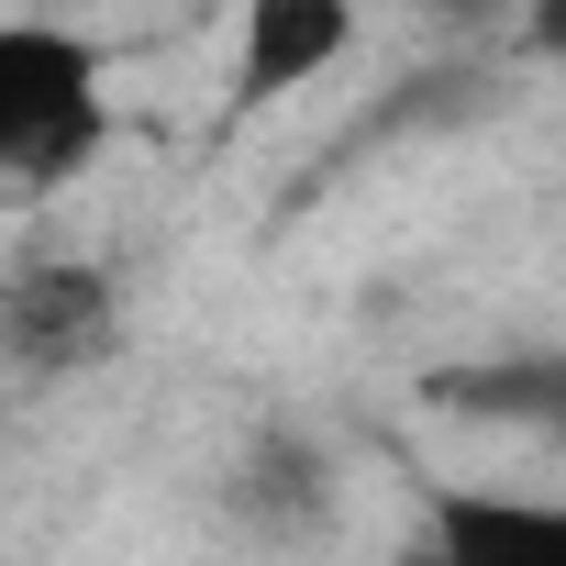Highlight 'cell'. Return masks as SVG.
<instances>
[{"mask_svg": "<svg viewBox=\"0 0 566 566\" xmlns=\"http://www.w3.org/2000/svg\"><path fill=\"white\" fill-rule=\"evenodd\" d=\"M112 145V90H101V45L56 34V23H0V178L56 189Z\"/></svg>", "mask_w": 566, "mask_h": 566, "instance_id": "6da1fadb", "label": "cell"}, {"mask_svg": "<svg viewBox=\"0 0 566 566\" xmlns=\"http://www.w3.org/2000/svg\"><path fill=\"white\" fill-rule=\"evenodd\" d=\"M123 334V301L101 266H34L0 290V356L34 367V378H67V367H101Z\"/></svg>", "mask_w": 566, "mask_h": 566, "instance_id": "7a4b0ae2", "label": "cell"}, {"mask_svg": "<svg viewBox=\"0 0 566 566\" xmlns=\"http://www.w3.org/2000/svg\"><path fill=\"white\" fill-rule=\"evenodd\" d=\"M356 45V0H244V34H233V101L266 112L312 90L334 56Z\"/></svg>", "mask_w": 566, "mask_h": 566, "instance_id": "3957f363", "label": "cell"}, {"mask_svg": "<svg viewBox=\"0 0 566 566\" xmlns=\"http://www.w3.org/2000/svg\"><path fill=\"white\" fill-rule=\"evenodd\" d=\"M422 566H566V500H511V489H444Z\"/></svg>", "mask_w": 566, "mask_h": 566, "instance_id": "277c9868", "label": "cell"}, {"mask_svg": "<svg viewBox=\"0 0 566 566\" xmlns=\"http://www.w3.org/2000/svg\"><path fill=\"white\" fill-rule=\"evenodd\" d=\"M500 101H511V78H500L489 56H422V67H411V78H400V90L356 123V145H389V134H422V145H433V134L489 123Z\"/></svg>", "mask_w": 566, "mask_h": 566, "instance_id": "5b68a950", "label": "cell"}, {"mask_svg": "<svg viewBox=\"0 0 566 566\" xmlns=\"http://www.w3.org/2000/svg\"><path fill=\"white\" fill-rule=\"evenodd\" d=\"M323 500H334V478H323V455L301 433H255V455L233 467V522L266 533V544L323 533Z\"/></svg>", "mask_w": 566, "mask_h": 566, "instance_id": "8992f818", "label": "cell"}, {"mask_svg": "<svg viewBox=\"0 0 566 566\" xmlns=\"http://www.w3.org/2000/svg\"><path fill=\"white\" fill-rule=\"evenodd\" d=\"M522 45L566 67V0H522Z\"/></svg>", "mask_w": 566, "mask_h": 566, "instance_id": "52a82bcc", "label": "cell"}]
</instances>
